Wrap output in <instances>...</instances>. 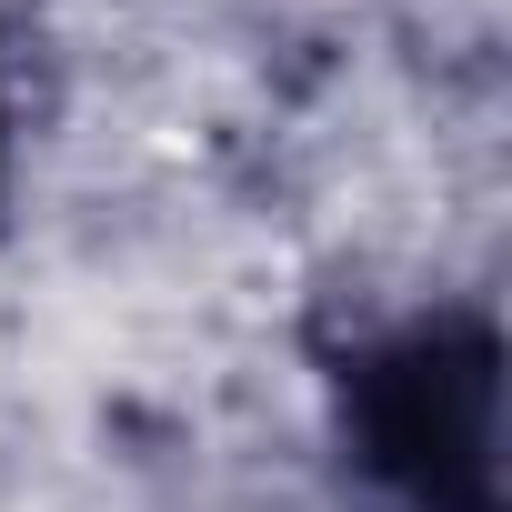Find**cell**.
Returning a JSON list of instances; mask_svg holds the SVG:
<instances>
[{"label": "cell", "instance_id": "obj_1", "mask_svg": "<svg viewBox=\"0 0 512 512\" xmlns=\"http://www.w3.org/2000/svg\"><path fill=\"white\" fill-rule=\"evenodd\" d=\"M352 452L402 512H502V352L482 322H412L352 362Z\"/></svg>", "mask_w": 512, "mask_h": 512}]
</instances>
